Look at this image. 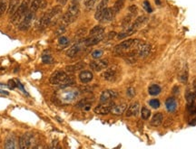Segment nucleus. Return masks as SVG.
<instances>
[{
	"instance_id": "obj_1",
	"label": "nucleus",
	"mask_w": 196,
	"mask_h": 149,
	"mask_svg": "<svg viewBox=\"0 0 196 149\" xmlns=\"http://www.w3.org/2000/svg\"><path fill=\"white\" fill-rule=\"evenodd\" d=\"M148 22V17H146L145 15H141L139 17H137L134 23L132 24H130L127 28H125V31L122 32L120 34H118L117 38L118 39H123L131 35H134L135 32H137L138 30L143 27V25H144L146 23Z\"/></svg>"
},
{
	"instance_id": "obj_2",
	"label": "nucleus",
	"mask_w": 196,
	"mask_h": 149,
	"mask_svg": "<svg viewBox=\"0 0 196 149\" xmlns=\"http://www.w3.org/2000/svg\"><path fill=\"white\" fill-rule=\"evenodd\" d=\"M79 13H80V9H79L78 2L73 1V3L68 7L67 11L64 14V15L62 17V24L65 26L72 24L78 17Z\"/></svg>"
},
{
	"instance_id": "obj_3",
	"label": "nucleus",
	"mask_w": 196,
	"mask_h": 149,
	"mask_svg": "<svg viewBox=\"0 0 196 149\" xmlns=\"http://www.w3.org/2000/svg\"><path fill=\"white\" fill-rule=\"evenodd\" d=\"M61 12H62L61 6H55L53 8H51L49 11H47L39 20V23H38L39 29L46 28L55 16H57L58 15L61 14Z\"/></svg>"
},
{
	"instance_id": "obj_4",
	"label": "nucleus",
	"mask_w": 196,
	"mask_h": 149,
	"mask_svg": "<svg viewBox=\"0 0 196 149\" xmlns=\"http://www.w3.org/2000/svg\"><path fill=\"white\" fill-rule=\"evenodd\" d=\"M140 43H141V40L139 39H128V40L123 41L122 43H120L119 44L115 46L114 52L118 53H122L124 52L136 49Z\"/></svg>"
},
{
	"instance_id": "obj_5",
	"label": "nucleus",
	"mask_w": 196,
	"mask_h": 149,
	"mask_svg": "<svg viewBox=\"0 0 196 149\" xmlns=\"http://www.w3.org/2000/svg\"><path fill=\"white\" fill-rule=\"evenodd\" d=\"M29 4H30V0H24V1L21 3V5L14 12V14L12 15L11 21L13 23H17L20 20H22V18L29 11Z\"/></svg>"
},
{
	"instance_id": "obj_6",
	"label": "nucleus",
	"mask_w": 196,
	"mask_h": 149,
	"mask_svg": "<svg viewBox=\"0 0 196 149\" xmlns=\"http://www.w3.org/2000/svg\"><path fill=\"white\" fill-rule=\"evenodd\" d=\"M137 15V7L135 6H131L129 8H128V13L127 15L123 17V22H122V25L123 28H127L131 22H132L133 18L135 17V15Z\"/></svg>"
},
{
	"instance_id": "obj_7",
	"label": "nucleus",
	"mask_w": 196,
	"mask_h": 149,
	"mask_svg": "<svg viewBox=\"0 0 196 149\" xmlns=\"http://www.w3.org/2000/svg\"><path fill=\"white\" fill-rule=\"evenodd\" d=\"M67 78L68 76L64 72L57 71L52 74V76L49 79V82L53 85H58V84H62Z\"/></svg>"
},
{
	"instance_id": "obj_8",
	"label": "nucleus",
	"mask_w": 196,
	"mask_h": 149,
	"mask_svg": "<svg viewBox=\"0 0 196 149\" xmlns=\"http://www.w3.org/2000/svg\"><path fill=\"white\" fill-rule=\"evenodd\" d=\"M119 75V69L117 66H113L103 72L102 77L107 81H114L116 80Z\"/></svg>"
},
{
	"instance_id": "obj_9",
	"label": "nucleus",
	"mask_w": 196,
	"mask_h": 149,
	"mask_svg": "<svg viewBox=\"0 0 196 149\" xmlns=\"http://www.w3.org/2000/svg\"><path fill=\"white\" fill-rule=\"evenodd\" d=\"M114 106V103L109 101V102H105L101 105H98L94 108V111L96 114H99V115H106L108 113H110L113 109Z\"/></svg>"
},
{
	"instance_id": "obj_10",
	"label": "nucleus",
	"mask_w": 196,
	"mask_h": 149,
	"mask_svg": "<svg viewBox=\"0 0 196 149\" xmlns=\"http://www.w3.org/2000/svg\"><path fill=\"white\" fill-rule=\"evenodd\" d=\"M33 15L34 13L31 12L30 10L26 13V15L22 18L19 25H18V29L21 30V31H25L27 30L31 24V22H32V19H33Z\"/></svg>"
},
{
	"instance_id": "obj_11",
	"label": "nucleus",
	"mask_w": 196,
	"mask_h": 149,
	"mask_svg": "<svg viewBox=\"0 0 196 149\" xmlns=\"http://www.w3.org/2000/svg\"><path fill=\"white\" fill-rule=\"evenodd\" d=\"M118 93L115 91H113V89H106V91H103L101 96H100V102L105 103V102H109L112 100L117 98Z\"/></svg>"
},
{
	"instance_id": "obj_12",
	"label": "nucleus",
	"mask_w": 196,
	"mask_h": 149,
	"mask_svg": "<svg viewBox=\"0 0 196 149\" xmlns=\"http://www.w3.org/2000/svg\"><path fill=\"white\" fill-rule=\"evenodd\" d=\"M105 37V33L99 34V35H90L87 39L85 40L84 44L85 46H93L97 44H99Z\"/></svg>"
},
{
	"instance_id": "obj_13",
	"label": "nucleus",
	"mask_w": 196,
	"mask_h": 149,
	"mask_svg": "<svg viewBox=\"0 0 196 149\" xmlns=\"http://www.w3.org/2000/svg\"><path fill=\"white\" fill-rule=\"evenodd\" d=\"M109 3V0H101V2L99 3V5L97 6L96 10H95V14H94V18L98 21H100L105 10L107 8V5Z\"/></svg>"
},
{
	"instance_id": "obj_14",
	"label": "nucleus",
	"mask_w": 196,
	"mask_h": 149,
	"mask_svg": "<svg viewBox=\"0 0 196 149\" xmlns=\"http://www.w3.org/2000/svg\"><path fill=\"white\" fill-rule=\"evenodd\" d=\"M136 51H137L138 57H145L150 53L151 45L147 43H144L141 41V43L138 44V46L136 48Z\"/></svg>"
},
{
	"instance_id": "obj_15",
	"label": "nucleus",
	"mask_w": 196,
	"mask_h": 149,
	"mask_svg": "<svg viewBox=\"0 0 196 149\" xmlns=\"http://www.w3.org/2000/svg\"><path fill=\"white\" fill-rule=\"evenodd\" d=\"M108 66L107 60H100V61H94L90 63V68L95 72H100Z\"/></svg>"
},
{
	"instance_id": "obj_16",
	"label": "nucleus",
	"mask_w": 196,
	"mask_h": 149,
	"mask_svg": "<svg viewBox=\"0 0 196 149\" xmlns=\"http://www.w3.org/2000/svg\"><path fill=\"white\" fill-rule=\"evenodd\" d=\"M115 15L116 14H115V12H114L113 7H107L105 10V12H104V14H103V15H102V17L100 19V22H102V23H109V22H111L114 18Z\"/></svg>"
},
{
	"instance_id": "obj_17",
	"label": "nucleus",
	"mask_w": 196,
	"mask_h": 149,
	"mask_svg": "<svg viewBox=\"0 0 196 149\" xmlns=\"http://www.w3.org/2000/svg\"><path fill=\"white\" fill-rule=\"evenodd\" d=\"M33 143V136L31 134H25L19 139V147L20 148H29Z\"/></svg>"
},
{
	"instance_id": "obj_18",
	"label": "nucleus",
	"mask_w": 196,
	"mask_h": 149,
	"mask_svg": "<svg viewBox=\"0 0 196 149\" xmlns=\"http://www.w3.org/2000/svg\"><path fill=\"white\" fill-rule=\"evenodd\" d=\"M140 109V104L139 102H134L132 103L126 110V117H134L136 116L139 113Z\"/></svg>"
},
{
	"instance_id": "obj_19",
	"label": "nucleus",
	"mask_w": 196,
	"mask_h": 149,
	"mask_svg": "<svg viewBox=\"0 0 196 149\" xmlns=\"http://www.w3.org/2000/svg\"><path fill=\"white\" fill-rule=\"evenodd\" d=\"M94 78V75L89 71H83L79 73V80L83 83H88L90 82Z\"/></svg>"
},
{
	"instance_id": "obj_20",
	"label": "nucleus",
	"mask_w": 196,
	"mask_h": 149,
	"mask_svg": "<svg viewBox=\"0 0 196 149\" xmlns=\"http://www.w3.org/2000/svg\"><path fill=\"white\" fill-rule=\"evenodd\" d=\"M165 107L169 112H174L177 108V100L174 98H169L165 100Z\"/></svg>"
},
{
	"instance_id": "obj_21",
	"label": "nucleus",
	"mask_w": 196,
	"mask_h": 149,
	"mask_svg": "<svg viewBox=\"0 0 196 149\" xmlns=\"http://www.w3.org/2000/svg\"><path fill=\"white\" fill-rule=\"evenodd\" d=\"M163 120V116L161 112H157L156 114L153 115V117H152L151 120V125L153 127H159L162 125Z\"/></svg>"
},
{
	"instance_id": "obj_22",
	"label": "nucleus",
	"mask_w": 196,
	"mask_h": 149,
	"mask_svg": "<svg viewBox=\"0 0 196 149\" xmlns=\"http://www.w3.org/2000/svg\"><path fill=\"white\" fill-rule=\"evenodd\" d=\"M81 49H82L81 44H80V43H79V44H74L70 49H68V51L67 52V55L68 57H75V56L81 51Z\"/></svg>"
},
{
	"instance_id": "obj_23",
	"label": "nucleus",
	"mask_w": 196,
	"mask_h": 149,
	"mask_svg": "<svg viewBox=\"0 0 196 149\" xmlns=\"http://www.w3.org/2000/svg\"><path fill=\"white\" fill-rule=\"evenodd\" d=\"M126 109H127V104L122 103L119 105H114L111 112L114 115H122Z\"/></svg>"
},
{
	"instance_id": "obj_24",
	"label": "nucleus",
	"mask_w": 196,
	"mask_h": 149,
	"mask_svg": "<svg viewBox=\"0 0 196 149\" xmlns=\"http://www.w3.org/2000/svg\"><path fill=\"white\" fill-rule=\"evenodd\" d=\"M161 91H162V89H161L160 86H158L156 84L151 85L149 87V89H148V92L152 96H157V95H159L161 93Z\"/></svg>"
},
{
	"instance_id": "obj_25",
	"label": "nucleus",
	"mask_w": 196,
	"mask_h": 149,
	"mask_svg": "<svg viewBox=\"0 0 196 149\" xmlns=\"http://www.w3.org/2000/svg\"><path fill=\"white\" fill-rule=\"evenodd\" d=\"M85 63H78L76 64H74V65H70V66H67V68H65V70H67V72H75L76 71H79V70H83L85 68Z\"/></svg>"
},
{
	"instance_id": "obj_26",
	"label": "nucleus",
	"mask_w": 196,
	"mask_h": 149,
	"mask_svg": "<svg viewBox=\"0 0 196 149\" xmlns=\"http://www.w3.org/2000/svg\"><path fill=\"white\" fill-rule=\"evenodd\" d=\"M124 4H125V0H116V2L114 3V5L113 7L115 14H118L123 9Z\"/></svg>"
},
{
	"instance_id": "obj_27",
	"label": "nucleus",
	"mask_w": 196,
	"mask_h": 149,
	"mask_svg": "<svg viewBox=\"0 0 196 149\" xmlns=\"http://www.w3.org/2000/svg\"><path fill=\"white\" fill-rule=\"evenodd\" d=\"M40 4H41V0H33L30 4V11L31 12H36L38 9H40Z\"/></svg>"
},
{
	"instance_id": "obj_28",
	"label": "nucleus",
	"mask_w": 196,
	"mask_h": 149,
	"mask_svg": "<svg viewBox=\"0 0 196 149\" xmlns=\"http://www.w3.org/2000/svg\"><path fill=\"white\" fill-rule=\"evenodd\" d=\"M16 139H15V137H13V136L8 137V138L6 140L5 148L12 149V148H16Z\"/></svg>"
},
{
	"instance_id": "obj_29",
	"label": "nucleus",
	"mask_w": 196,
	"mask_h": 149,
	"mask_svg": "<svg viewBox=\"0 0 196 149\" xmlns=\"http://www.w3.org/2000/svg\"><path fill=\"white\" fill-rule=\"evenodd\" d=\"M105 33V28L100 26V25H96L94 26L89 33V35H99Z\"/></svg>"
},
{
	"instance_id": "obj_30",
	"label": "nucleus",
	"mask_w": 196,
	"mask_h": 149,
	"mask_svg": "<svg viewBox=\"0 0 196 149\" xmlns=\"http://www.w3.org/2000/svg\"><path fill=\"white\" fill-rule=\"evenodd\" d=\"M42 62L45 64H52V63H54L55 60L50 54H44L42 56Z\"/></svg>"
},
{
	"instance_id": "obj_31",
	"label": "nucleus",
	"mask_w": 196,
	"mask_h": 149,
	"mask_svg": "<svg viewBox=\"0 0 196 149\" xmlns=\"http://www.w3.org/2000/svg\"><path fill=\"white\" fill-rule=\"evenodd\" d=\"M97 0H85V7L87 10H92L94 8V7L95 6Z\"/></svg>"
},
{
	"instance_id": "obj_32",
	"label": "nucleus",
	"mask_w": 196,
	"mask_h": 149,
	"mask_svg": "<svg viewBox=\"0 0 196 149\" xmlns=\"http://www.w3.org/2000/svg\"><path fill=\"white\" fill-rule=\"evenodd\" d=\"M141 115H142V118L144 119V120H146V119H148L151 116V111L149 108H142V111H141Z\"/></svg>"
},
{
	"instance_id": "obj_33",
	"label": "nucleus",
	"mask_w": 196,
	"mask_h": 149,
	"mask_svg": "<svg viewBox=\"0 0 196 149\" xmlns=\"http://www.w3.org/2000/svg\"><path fill=\"white\" fill-rule=\"evenodd\" d=\"M180 80L183 83L187 82V80H188V71H187V69L183 70V72H182V73L180 75Z\"/></svg>"
},
{
	"instance_id": "obj_34",
	"label": "nucleus",
	"mask_w": 196,
	"mask_h": 149,
	"mask_svg": "<svg viewBox=\"0 0 196 149\" xmlns=\"http://www.w3.org/2000/svg\"><path fill=\"white\" fill-rule=\"evenodd\" d=\"M187 109H188V112H189L190 115H192V116L196 115V106L194 105V103L188 104V106H187Z\"/></svg>"
},
{
	"instance_id": "obj_35",
	"label": "nucleus",
	"mask_w": 196,
	"mask_h": 149,
	"mask_svg": "<svg viewBox=\"0 0 196 149\" xmlns=\"http://www.w3.org/2000/svg\"><path fill=\"white\" fill-rule=\"evenodd\" d=\"M85 34H86V29L82 28V29L78 30V31L76 32V39H81L82 37H84V36L85 35Z\"/></svg>"
},
{
	"instance_id": "obj_36",
	"label": "nucleus",
	"mask_w": 196,
	"mask_h": 149,
	"mask_svg": "<svg viewBox=\"0 0 196 149\" xmlns=\"http://www.w3.org/2000/svg\"><path fill=\"white\" fill-rule=\"evenodd\" d=\"M149 105H150L153 108L156 109V108H158L160 107V101H159L158 100H156V99H153V100H151L149 101Z\"/></svg>"
},
{
	"instance_id": "obj_37",
	"label": "nucleus",
	"mask_w": 196,
	"mask_h": 149,
	"mask_svg": "<svg viewBox=\"0 0 196 149\" xmlns=\"http://www.w3.org/2000/svg\"><path fill=\"white\" fill-rule=\"evenodd\" d=\"M104 52L102 50H95L92 52V57L94 59H99L103 55Z\"/></svg>"
},
{
	"instance_id": "obj_38",
	"label": "nucleus",
	"mask_w": 196,
	"mask_h": 149,
	"mask_svg": "<svg viewBox=\"0 0 196 149\" xmlns=\"http://www.w3.org/2000/svg\"><path fill=\"white\" fill-rule=\"evenodd\" d=\"M58 43L59 44L63 45V46H65V45H67L69 44V40L67 37H65V36H61L58 40Z\"/></svg>"
},
{
	"instance_id": "obj_39",
	"label": "nucleus",
	"mask_w": 196,
	"mask_h": 149,
	"mask_svg": "<svg viewBox=\"0 0 196 149\" xmlns=\"http://www.w3.org/2000/svg\"><path fill=\"white\" fill-rule=\"evenodd\" d=\"M143 6H144V8L145 9L146 12H148V13H152V12H153V9H152V7H151V5H150L149 1H147V0H144Z\"/></svg>"
},
{
	"instance_id": "obj_40",
	"label": "nucleus",
	"mask_w": 196,
	"mask_h": 149,
	"mask_svg": "<svg viewBox=\"0 0 196 149\" xmlns=\"http://www.w3.org/2000/svg\"><path fill=\"white\" fill-rule=\"evenodd\" d=\"M127 95L131 98H133L135 96V89L134 88H129L127 89Z\"/></svg>"
},
{
	"instance_id": "obj_41",
	"label": "nucleus",
	"mask_w": 196,
	"mask_h": 149,
	"mask_svg": "<svg viewBox=\"0 0 196 149\" xmlns=\"http://www.w3.org/2000/svg\"><path fill=\"white\" fill-rule=\"evenodd\" d=\"M47 6V3L46 0H41V4H40V9H44L46 8Z\"/></svg>"
},
{
	"instance_id": "obj_42",
	"label": "nucleus",
	"mask_w": 196,
	"mask_h": 149,
	"mask_svg": "<svg viewBox=\"0 0 196 149\" xmlns=\"http://www.w3.org/2000/svg\"><path fill=\"white\" fill-rule=\"evenodd\" d=\"M68 0H57V3L60 5V6H64L65 4L67 3Z\"/></svg>"
},
{
	"instance_id": "obj_43",
	"label": "nucleus",
	"mask_w": 196,
	"mask_h": 149,
	"mask_svg": "<svg viewBox=\"0 0 196 149\" xmlns=\"http://www.w3.org/2000/svg\"><path fill=\"white\" fill-rule=\"evenodd\" d=\"M155 4L157 6H160L161 5V0H155Z\"/></svg>"
},
{
	"instance_id": "obj_44",
	"label": "nucleus",
	"mask_w": 196,
	"mask_h": 149,
	"mask_svg": "<svg viewBox=\"0 0 196 149\" xmlns=\"http://www.w3.org/2000/svg\"><path fill=\"white\" fill-rule=\"evenodd\" d=\"M73 1H75V2H78L79 0H73Z\"/></svg>"
}]
</instances>
